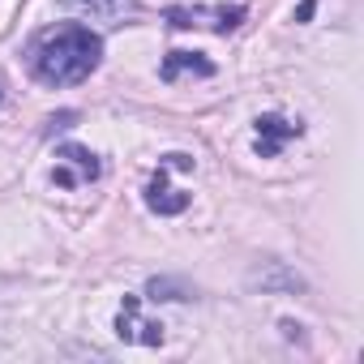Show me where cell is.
Masks as SVG:
<instances>
[{"mask_svg": "<svg viewBox=\"0 0 364 364\" xmlns=\"http://www.w3.org/2000/svg\"><path fill=\"white\" fill-rule=\"evenodd\" d=\"M103 56V39L86 26H56L35 43V77L48 86H77L99 69Z\"/></svg>", "mask_w": 364, "mask_h": 364, "instance_id": "cell-1", "label": "cell"}, {"mask_svg": "<svg viewBox=\"0 0 364 364\" xmlns=\"http://www.w3.org/2000/svg\"><path fill=\"white\" fill-rule=\"evenodd\" d=\"M56 159H60V167L52 171L56 189H73V185H82V180H99V159L86 146H60Z\"/></svg>", "mask_w": 364, "mask_h": 364, "instance_id": "cell-2", "label": "cell"}, {"mask_svg": "<svg viewBox=\"0 0 364 364\" xmlns=\"http://www.w3.org/2000/svg\"><path fill=\"white\" fill-rule=\"evenodd\" d=\"M167 22L171 26H210V31H219V35H228V31H236L240 22H245V9H228V5H215V9H171L167 14Z\"/></svg>", "mask_w": 364, "mask_h": 364, "instance_id": "cell-3", "label": "cell"}, {"mask_svg": "<svg viewBox=\"0 0 364 364\" xmlns=\"http://www.w3.org/2000/svg\"><path fill=\"white\" fill-rule=\"evenodd\" d=\"M60 5L73 14H86V18L112 22V26H120L124 18H137V0H60Z\"/></svg>", "mask_w": 364, "mask_h": 364, "instance_id": "cell-4", "label": "cell"}, {"mask_svg": "<svg viewBox=\"0 0 364 364\" xmlns=\"http://www.w3.org/2000/svg\"><path fill=\"white\" fill-rule=\"evenodd\" d=\"M296 133H300V124H287L283 116H262V120H257V154H262V159H274L279 146H283L287 137H296Z\"/></svg>", "mask_w": 364, "mask_h": 364, "instance_id": "cell-5", "label": "cell"}, {"mask_svg": "<svg viewBox=\"0 0 364 364\" xmlns=\"http://www.w3.org/2000/svg\"><path fill=\"white\" fill-rule=\"evenodd\" d=\"M146 206H150L154 215H180V210H189V198L176 193V189H167V176H163V167H159V176L150 180V189H146Z\"/></svg>", "mask_w": 364, "mask_h": 364, "instance_id": "cell-6", "label": "cell"}, {"mask_svg": "<svg viewBox=\"0 0 364 364\" xmlns=\"http://www.w3.org/2000/svg\"><path fill=\"white\" fill-rule=\"evenodd\" d=\"M180 73H198V77H210V73H215V65H210L206 56H198V52H171V56L163 60V82H176Z\"/></svg>", "mask_w": 364, "mask_h": 364, "instance_id": "cell-7", "label": "cell"}, {"mask_svg": "<svg viewBox=\"0 0 364 364\" xmlns=\"http://www.w3.org/2000/svg\"><path fill=\"white\" fill-rule=\"evenodd\" d=\"M73 120H77V116H73V112H60V116H52V129H69V124H73Z\"/></svg>", "mask_w": 364, "mask_h": 364, "instance_id": "cell-8", "label": "cell"}, {"mask_svg": "<svg viewBox=\"0 0 364 364\" xmlns=\"http://www.w3.org/2000/svg\"><path fill=\"white\" fill-rule=\"evenodd\" d=\"M309 18H313V0H304V5L296 9V22H309Z\"/></svg>", "mask_w": 364, "mask_h": 364, "instance_id": "cell-9", "label": "cell"}]
</instances>
